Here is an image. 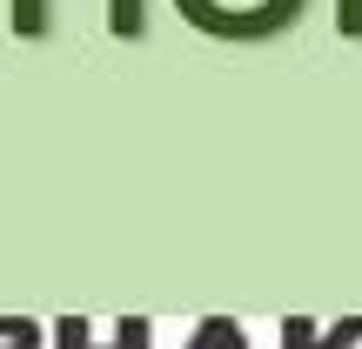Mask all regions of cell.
<instances>
[{
  "label": "cell",
  "instance_id": "cell-6",
  "mask_svg": "<svg viewBox=\"0 0 362 349\" xmlns=\"http://www.w3.org/2000/svg\"><path fill=\"white\" fill-rule=\"evenodd\" d=\"M47 349H94V323L88 316H54L47 323Z\"/></svg>",
  "mask_w": 362,
  "mask_h": 349
},
{
  "label": "cell",
  "instance_id": "cell-7",
  "mask_svg": "<svg viewBox=\"0 0 362 349\" xmlns=\"http://www.w3.org/2000/svg\"><path fill=\"white\" fill-rule=\"evenodd\" d=\"M356 343H362V316H336L329 329H315L309 349H356Z\"/></svg>",
  "mask_w": 362,
  "mask_h": 349
},
{
  "label": "cell",
  "instance_id": "cell-5",
  "mask_svg": "<svg viewBox=\"0 0 362 349\" xmlns=\"http://www.w3.org/2000/svg\"><path fill=\"white\" fill-rule=\"evenodd\" d=\"M94 349H155V323L148 316H115L107 343H94Z\"/></svg>",
  "mask_w": 362,
  "mask_h": 349
},
{
  "label": "cell",
  "instance_id": "cell-1",
  "mask_svg": "<svg viewBox=\"0 0 362 349\" xmlns=\"http://www.w3.org/2000/svg\"><path fill=\"white\" fill-rule=\"evenodd\" d=\"M309 0H175V13L208 40H275L302 21Z\"/></svg>",
  "mask_w": 362,
  "mask_h": 349
},
{
  "label": "cell",
  "instance_id": "cell-2",
  "mask_svg": "<svg viewBox=\"0 0 362 349\" xmlns=\"http://www.w3.org/2000/svg\"><path fill=\"white\" fill-rule=\"evenodd\" d=\"M181 349H255V343H248V329L235 323V316H202Z\"/></svg>",
  "mask_w": 362,
  "mask_h": 349
},
{
  "label": "cell",
  "instance_id": "cell-4",
  "mask_svg": "<svg viewBox=\"0 0 362 349\" xmlns=\"http://www.w3.org/2000/svg\"><path fill=\"white\" fill-rule=\"evenodd\" d=\"M13 34L21 40H47L54 34V0H13Z\"/></svg>",
  "mask_w": 362,
  "mask_h": 349
},
{
  "label": "cell",
  "instance_id": "cell-3",
  "mask_svg": "<svg viewBox=\"0 0 362 349\" xmlns=\"http://www.w3.org/2000/svg\"><path fill=\"white\" fill-rule=\"evenodd\" d=\"M107 34L115 40H141L148 34V0H107Z\"/></svg>",
  "mask_w": 362,
  "mask_h": 349
},
{
  "label": "cell",
  "instance_id": "cell-8",
  "mask_svg": "<svg viewBox=\"0 0 362 349\" xmlns=\"http://www.w3.org/2000/svg\"><path fill=\"white\" fill-rule=\"evenodd\" d=\"M0 343H27V349H40V343H47V329H40L34 316H0Z\"/></svg>",
  "mask_w": 362,
  "mask_h": 349
},
{
  "label": "cell",
  "instance_id": "cell-10",
  "mask_svg": "<svg viewBox=\"0 0 362 349\" xmlns=\"http://www.w3.org/2000/svg\"><path fill=\"white\" fill-rule=\"evenodd\" d=\"M336 34L342 40H362V0H336Z\"/></svg>",
  "mask_w": 362,
  "mask_h": 349
},
{
  "label": "cell",
  "instance_id": "cell-9",
  "mask_svg": "<svg viewBox=\"0 0 362 349\" xmlns=\"http://www.w3.org/2000/svg\"><path fill=\"white\" fill-rule=\"evenodd\" d=\"M315 343V316H282V349H309Z\"/></svg>",
  "mask_w": 362,
  "mask_h": 349
}]
</instances>
